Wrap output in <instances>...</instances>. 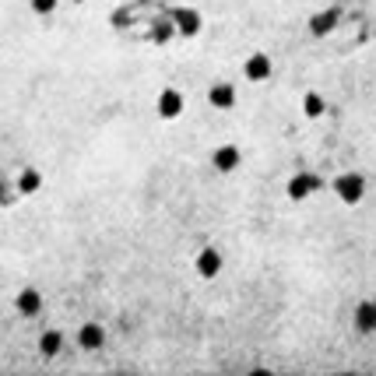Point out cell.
Returning a JSON list of instances; mask_svg holds the SVG:
<instances>
[{
    "instance_id": "obj_3",
    "label": "cell",
    "mask_w": 376,
    "mask_h": 376,
    "mask_svg": "<svg viewBox=\"0 0 376 376\" xmlns=\"http://www.w3.org/2000/svg\"><path fill=\"white\" fill-rule=\"evenodd\" d=\"M222 271V253L218 250H200L197 253V275L200 278H215Z\"/></svg>"
},
{
    "instance_id": "obj_12",
    "label": "cell",
    "mask_w": 376,
    "mask_h": 376,
    "mask_svg": "<svg viewBox=\"0 0 376 376\" xmlns=\"http://www.w3.org/2000/svg\"><path fill=\"white\" fill-rule=\"evenodd\" d=\"M200 28V18L193 14V11H180V32H187V35H193Z\"/></svg>"
},
{
    "instance_id": "obj_1",
    "label": "cell",
    "mask_w": 376,
    "mask_h": 376,
    "mask_svg": "<svg viewBox=\"0 0 376 376\" xmlns=\"http://www.w3.org/2000/svg\"><path fill=\"white\" fill-rule=\"evenodd\" d=\"M334 193H338L345 204H359L363 193H366V180H363L359 173H345V176L334 180Z\"/></svg>"
},
{
    "instance_id": "obj_13",
    "label": "cell",
    "mask_w": 376,
    "mask_h": 376,
    "mask_svg": "<svg viewBox=\"0 0 376 376\" xmlns=\"http://www.w3.org/2000/svg\"><path fill=\"white\" fill-rule=\"evenodd\" d=\"M35 187H39V173H25L21 176V190L28 193V190H35Z\"/></svg>"
},
{
    "instance_id": "obj_7",
    "label": "cell",
    "mask_w": 376,
    "mask_h": 376,
    "mask_svg": "<svg viewBox=\"0 0 376 376\" xmlns=\"http://www.w3.org/2000/svg\"><path fill=\"white\" fill-rule=\"evenodd\" d=\"M317 187H320V180H317V176H306V173H302V176H295V180L288 183V197H292V200H302V197H306L309 190H317Z\"/></svg>"
},
{
    "instance_id": "obj_9",
    "label": "cell",
    "mask_w": 376,
    "mask_h": 376,
    "mask_svg": "<svg viewBox=\"0 0 376 376\" xmlns=\"http://www.w3.org/2000/svg\"><path fill=\"white\" fill-rule=\"evenodd\" d=\"M102 327L98 324H85L81 327V334H78V341H81V348H102Z\"/></svg>"
},
{
    "instance_id": "obj_6",
    "label": "cell",
    "mask_w": 376,
    "mask_h": 376,
    "mask_svg": "<svg viewBox=\"0 0 376 376\" xmlns=\"http://www.w3.org/2000/svg\"><path fill=\"white\" fill-rule=\"evenodd\" d=\"M207 98H211V106H215V109H232V102H236V89H232V85H215V89L207 92Z\"/></svg>"
},
{
    "instance_id": "obj_10",
    "label": "cell",
    "mask_w": 376,
    "mask_h": 376,
    "mask_svg": "<svg viewBox=\"0 0 376 376\" xmlns=\"http://www.w3.org/2000/svg\"><path fill=\"white\" fill-rule=\"evenodd\" d=\"M302 113L309 116V120H317V116H324V98L317 92H309L306 98H302Z\"/></svg>"
},
{
    "instance_id": "obj_5",
    "label": "cell",
    "mask_w": 376,
    "mask_h": 376,
    "mask_svg": "<svg viewBox=\"0 0 376 376\" xmlns=\"http://www.w3.org/2000/svg\"><path fill=\"white\" fill-rule=\"evenodd\" d=\"M236 166H239V148L222 144V148L215 152V169H218V173H232Z\"/></svg>"
},
{
    "instance_id": "obj_2",
    "label": "cell",
    "mask_w": 376,
    "mask_h": 376,
    "mask_svg": "<svg viewBox=\"0 0 376 376\" xmlns=\"http://www.w3.org/2000/svg\"><path fill=\"white\" fill-rule=\"evenodd\" d=\"M180 113H183V95L176 92V89H166V92L159 95V116L176 120Z\"/></svg>"
},
{
    "instance_id": "obj_11",
    "label": "cell",
    "mask_w": 376,
    "mask_h": 376,
    "mask_svg": "<svg viewBox=\"0 0 376 376\" xmlns=\"http://www.w3.org/2000/svg\"><path fill=\"white\" fill-rule=\"evenodd\" d=\"M60 341H64V338H60V331H46V334H42V341H39V348H42L46 355H57V352H60Z\"/></svg>"
},
{
    "instance_id": "obj_14",
    "label": "cell",
    "mask_w": 376,
    "mask_h": 376,
    "mask_svg": "<svg viewBox=\"0 0 376 376\" xmlns=\"http://www.w3.org/2000/svg\"><path fill=\"white\" fill-rule=\"evenodd\" d=\"M32 7H35L39 14H50V11L57 7V0H32Z\"/></svg>"
},
{
    "instance_id": "obj_8",
    "label": "cell",
    "mask_w": 376,
    "mask_h": 376,
    "mask_svg": "<svg viewBox=\"0 0 376 376\" xmlns=\"http://www.w3.org/2000/svg\"><path fill=\"white\" fill-rule=\"evenodd\" d=\"M18 309H21L25 317H35V313L42 309V299H39V292H32V288H25V292L18 295Z\"/></svg>"
},
{
    "instance_id": "obj_4",
    "label": "cell",
    "mask_w": 376,
    "mask_h": 376,
    "mask_svg": "<svg viewBox=\"0 0 376 376\" xmlns=\"http://www.w3.org/2000/svg\"><path fill=\"white\" fill-rule=\"evenodd\" d=\"M246 78H250V81L271 78V57H268V53H253V57L246 60Z\"/></svg>"
}]
</instances>
